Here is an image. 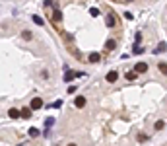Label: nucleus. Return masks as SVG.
<instances>
[{"mask_svg": "<svg viewBox=\"0 0 167 146\" xmlns=\"http://www.w3.org/2000/svg\"><path fill=\"white\" fill-rule=\"evenodd\" d=\"M41 107H43V99H41V97H33L31 99V107L29 109L33 111V109H41Z\"/></svg>", "mask_w": 167, "mask_h": 146, "instance_id": "1", "label": "nucleus"}, {"mask_svg": "<svg viewBox=\"0 0 167 146\" xmlns=\"http://www.w3.org/2000/svg\"><path fill=\"white\" fill-rule=\"evenodd\" d=\"M117 78H119V72H115V70H111L109 74L105 76V80H107L109 84H113V82H117Z\"/></svg>", "mask_w": 167, "mask_h": 146, "instance_id": "2", "label": "nucleus"}, {"mask_svg": "<svg viewBox=\"0 0 167 146\" xmlns=\"http://www.w3.org/2000/svg\"><path fill=\"white\" fill-rule=\"evenodd\" d=\"M74 105H76L78 109H82L84 105H86V97H84V95H78L76 99H74Z\"/></svg>", "mask_w": 167, "mask_h": 146, "instance_id": "3", "label": "nucleus"}, {"mask_svg": "<svg viewBox=\"0 0 167 146\" xmlns=\"http://www.w3.org/2000/svg\"><path fill=\"white\" fill-rule=\"evenodd\" d=\"M134 72H148V64L146 63H138L134 66Z\"/></svg>", "mask_w": 167, "mask_h": 146, "instance_id": "4", "label": "nucleus"}, {"mask_svg": "<svg viewBox=\"0 0 167 146\" xmlns=\"http://www.w3.org/2000/svg\"><path fill=\"white\" fill-rule=\"evenodd\" d=\"M19 117H23V119H29V117H31V109H29V107H23L21 111H19Z\"/></svg>", "mask_w": 167, "mask_h": 146, "instance_id": "5", "label": "nucleus"}, {"mask_svg": "<svg viewBox=\"0 0 167 146\" xmlns=\"http://www.w3.org/2000/svg\"><path fill=\"white\" fill-rule=\"evenodd\" d=\"M165 49H167V43H165V41H161V43H159V45H157V47L154 49V53L157 55V53H163Z\"/></svg>", "mask_w": 167, "mask_h": 146, "instance_id": "6", "label": "nucleus"}, {"mask_svg": "<svg viewBox=\"0 0 167 146\" xmlns=\"http://www.w3.org/2000/svg\"><path fill=\"white\" fill-rule=\"evenodd\" d=\"M115 47H117V41H115V39H109V41L105 43V49H107V51H113Z\"/></svg>", "mask_w": 167, "mask_h": 146, "instance_id": "7", "label": "nucleus"}, {"mask_svg": "<svg viewBox=\"0 0 167 146\" xmlns=\"http://www.w3.org/2000/svg\"><path fill=\"white\" fill-rule=\"evenodd\" d=\"M52 19H55V22H60V19H62V12H60L58 8H55V12H52Z\"/></svg>", "mask_w": 167, "mask_h": 146, "instance_id": "8", "label": "nucleus"}, {"mask_svg": "<svg viewBox=\"0 0 167 146\" xmlns=\"http://www.w3.org/2000/svg\"><path fill=\"white\" fill-rule=\"evenodd\" d=\"M105 22H107V27H115V16H113V14H109Z\"/></svg>", "mask_w": 167, "mask_h": 146, "instance_id": "9", "label": "nucleus"}, {"mask_svg": "<svg viewBox=\"0 0 167 146\" xmlns=\"http://www.w3.org/2000/svg\"><path fill=\"white\" fill-rule=\"evenodd\" d=\"M8 115H10V119H19V111L18 109H10Z\"/></svg>", "mask_w": 167, "mask_h": 146, "instance_id": "10", "label": "nucleus"}, {"mask_svg": "<svg viewBox=\"0 0 167 146\" xmlns=\"http://www.w3.org/2000/svg\"><path fill=\"white\" fill-rule=\"evenodd\" d=\"M39 134H41V133H39V129H35V127L29 129V136H31V138H35V136H39Z\"/></svg>", "mask_w": 167, "mask_h": 146, "instance_id": "11", "label": "nucleus"}, {"mask_svg": "<svg viewBox=\"0 0 167 146\" xmlns=\"http://www.w3.org/2000/svg\"><path fill=\"white\" fill-rule=\"evenodd\" d=\"M99 58H101V57H99V53H91V55H90L91 63H99Z\"/></svg>", "mask_w": 167, "mask_h": 146, "instance_id": "12", "label": "nucleus"}, {"mask_svg": "<svg viewBox=\"0 0 167 146\" xmlns=\"http://www.w3.org/2000/svg\"><path fill=\"white\" fill-rule=\"evenodd\" d=\"M72 78H76V72H66L64 74V82H70Z\"/></svg>", "mask_w": 167, "mask_h": 146, "instance_id": "13", "label": "nucleus"}, {"mask_svg": "<svg viewBox=\"0 0 167 146\" xmlns=\"http://www.w3.org/2000/svg\"><path fill=\"white\" fill-rule=\"evenodd\" d=\"M33 24H37V26H43V18H41V16H33Z\"/></svg>", "mask_w": 167, "mask_h": 146, "instance_id": "14", "label": "nucleus"}, {"mask_svg": "<svg viewBox=\"0 0 167 146\" xmlns=\"http://www.w3.org/2000/svg\"><path fill=\"white\" fill-rule=\"evenodd\" d=\"M60 105H62V102H60V99H57V102H55V103H51L49 107H51V109H60Z\"/></svg>", "mask_w": 167, "mask_h": 146, "instance_id": "15", "label": "nucleus"}, {"mask_svg": "<svg viewBox=\"0 0 167 146\" xmlns=\"http://www.w3.org/2000/svg\"><path fill=\"white\" fill-rule=\"evenodd\" d=\"M163 125H165V123H163V121H155V131H161V129H163Z\"/></svg>", "mask_w": 167, "mask_h": 146, "instance_id": "16", "label": "nucleus"}, {"mask_svg": "<svg viewBox=\"0 0 167 146\" xmlns=\"http://www.w3.org/2000/svg\"><path fill=\"white\" fill-rule=\"evenodd\" d=\"M159 70H161V72H163V74L167 76V64H165V63H159Z\"/></svg>", "mask_w": 167, "mask_h": 146, "instance_id": "17", "label": "nucleus"}, {"mask_svg": "<svg viewBox=\"0 0 167 146\" xmlns=\"http://www.w3.org/2000/svg\"><path fill=\"white\" fill-rule=\"evenodd\" d=\"M90 14L93 18H97V16H99V10H97V8H90Z\"/></svg>", "mask_w": 167, "mask_h": 146, "instance_id": "18", "label": "nucleus"}, {"mask_svg": "<svg viewBox=\"0 0 167 146\" xmlns=\"http://www.w3.org/2000/svg\"><path fill=\"white\" fill-rule=\"evenodd\" d=\"M134 53H136V55H140V53H144V49H142L140 45H134Z\"/></svg>", "mask_w": 167, "mask_h": 146, "instance_id": "19", "label": "nucleus"}, {"mask_svg": "<svg viewBox=\"0 0 167 146\" xmlns=\"http://www.w3.org/2000/svg\"><path fill=\"white\" fill-rule=\"evenodd\" d=\"M136 78V72H126V80H134Z\"/></svg>", "mask_w": 167, "mask_h": 146, "instance_id": "20", "label": "nucleus"}, {"mask_svg": "<svg viewBox=\"0 0 167 146\" xmlns=\"http://www.w3.org/2000/svg\"><path fill=\"white\" fill-rule=\"evenodd\" d=\"M21 37H23V39H31V33H29V31H23V33H21Z\"/></svg>", "mask_w": 167, "mask_h": 146, "instance_id": "21", "label": "nucleus"}, {"mask_svg": "<svg viewBox=\"0 0 167 146\" xmlns=\"http://www.w3.org/2000/svg\"><path fill=\"white\" fill-rule=\"evenodd\" d=\"M76 90H78V88H76V86H70V88L66 90V92H68V94H70V95H72V94H74V92H76Z\"/></svg>", "mask_w": 167, "mask_h": 146, "instance_id": "22", "label": "nucleus"}, {"mask_svg": "<svg viewBox=\"0 0 167 146\" xmlns=\"http://www.w3.org/2000/svg\"><path fill=\"white\" fill-rule=\"evenodd\" d=\"M52 123H55V121H52V119H51V117H47V123H45V125H47V127H51V125H52Z\"/></svg>", "mask_w": 167, "mask_h": 146, "instance_id": "23", "label": "nucleus"}, {"mask_svg": "<svg viewBox=\"0 0 167 146\" xmlns=\"http://www.w3.org/2000/svg\"><path fill=\"white\" fill-rule=\"evenodd\" d=\"M124 2H132V0H124Z\"/></svg>", "mask_w": 167, "mask_h": 146, "instance_id": "24", "label": "nucleus"}, {"mask_svg": "<svg viewBox=\"0 0 167 146\" xmlns=\"http://www.w3.org/2000/svg\"><path fill=\"white\" fill-rule=\"evenodd\" d=\"M68 146H76V144H68Z\"/></svg>", "mask_w": 167, "mask_h": 146, "instance_id": "25", "label": "nucleus"}]
</instances>
